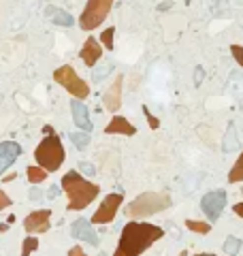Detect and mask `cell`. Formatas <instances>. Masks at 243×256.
Wrapping results in <instances>:
<instances>
[{
    "instance_id": "cell-11",
    "label": "cell",
    "mask_w": 243,
    "mask_h": 256,
    "mask_svg": "<svg viewBox=\"0 0 243 256\" xmlns=\"http://www.w3.org/2000/svg\"><path fill=\"white\" fill-rule=\"evenodd\" d=\"M70 235L79 241H86L90 246H98L100 239L96 235V230L92 228V222L86 220V218H77V220L70 224Z\"/></svg>"
},
{
    "instance_id": "cell-26",
    "label": "cell",
    "mask_w": 243,
    "mask_h": 256,
    "mask_svg": "<svg viewBox=\"0 0 243 256\" xmlns=\"http://www.w3.org/2000/svg\"><path fill=\"white\" fill-rule=\"evenodd\" d=\"M143 115L147 118V122H150V128L152 130H158V126H160V122H158V118H153V115L147 111V107H143Z\"/></svg>"
},
{
    "instance_id": "cell-22",
    "label": "cell",
    "mask_w": 243,
    "mask_h": 256,
    "mask_svg": "<svg viewBox=\"0 0 243 256\" xmlns=\"http://www.w3.org/2000/svg\"><path fill=\"white\" fill-rule=\"evenodd\" d=\"M34 250H38V237L36 235H28L22 243V254L19 256H30Z\"/></svg>"
},
{
    "instance_id": "cell-30",
    "label": "cell",
    "mask_w": 243,
    "mask_h": 256,
    "mask_svg": "<svg viewBox=\"0 0 243 256\" xmlns=\"http://www.w3.org/2000/svg\"><path fill=\"white\" fill-rule=\"evenodd\" d=\"M68 256H88V254L83 252V248H77V246H75V248L68 250Z\"/></svg>"
},
{
    "instance_id": "cell-32",
    "label": "cell",
    "mask_w": 243,
    "mask_h": 256,
    "mask_svg": "<svg viewBox=\"0 0 243 256\" xmlns=\"http://www.w3.org/2000/svg\"><path fill=\"white\" fill-rule=\"evenodd\" d=\"M56 196H58V186H51L47 190V198H56Z\"/></svg>"
},
{
    "instance_id": "cell-14",
    "label": "cell",
    "mask_w": 243,
    "mask_h": 256,
    "mask_svg": "<svg viewBox=\"0 0 243 256\" xmlns=\"http://www.w3.org/2000/svg\"><path fill=\"white\" fill-rule=\"evenodd\" d=\"M70 113H73L75 126H77V128H81V132H88V134H90V130H92V120H90V111H88V107L83 105L81 100L73 98V100H70Z\"/></svg>"
},
{
    "instance_id": "cell-20",
    "label": "cell",
    "mask_w": 243,
    "mask_h": 256,
    "mask_svg": "<svg viewBox=\"0 0 243 256\" xmlns=\"http://www.w3.org/2000/svg\"><path fill=\"white\" fill-rule=\"evenodd\" d=\"M241 239L239 237H226V241H224V252H226L228 256H235V254H239V250H241Z\"/></svg>"
},
{
    "instance_id": "cell-13",
    "label": "cell",
    "mask_w": 243,
    "mask_h": 256,
    "mask_svg": "<svg viewBox=\"0 0 243 256\" xmlns=\"http://www.w3.org/2000/svg\"><path fill=\"white\" fill-rule=\"evenodd\" d=\"M100 56H102L100 41H96L94 36H88L86 43H83V47H81V51H79V58L83 60V64L92 68V66H96V62L100 60Z\"/></svg>"
},
{
    "instance_id": "cell-19",
    "label": "cell",
    "mask_w": 243,
    "mask_h": 256,
    "mask_svg": "<svg viewBox=\"0 0 243 256\" xmlns=\"http://www.w3.org/2000/svg\"><path fill=\"white\" fill-rule=\"evenodd\" d=\"M185 226L196 235H207L211 230V224L209 222H201V220H185Z\"/></svg>"
},
{
    "instance_id": "cell-34",
    "label": "cell",
    "mask_w": 243,
    "mask_h": 256,
    "mask_svg": "<svg viewBox=\"0 0 243 256\" xmlns=\"http://www.w3.org/2000/svg\"><path fill=\"white\" fill-rule=\"evenodd\" d=\"M13 179H17V173H9V175H6L2 182H13Z\"/></svg>"
},
{
    "instance_id": "cell-17",
    "label": "cell",
    "mask_w": 243,
    "mask_h": 256,
    "mask_svg": "<svg viewBox=\"0 0 243 256\" xmlns=\"http://www.w3.org/2000/svg\"><path fill=\"white\" fill-rule=\"evenodd\" d=\"M26 175H28V182L30 184H43L45 179H47V171L45 169H41L38 164H30L28 169H26Z\"/></svg>"
},
{
    "instance_id": "cell-39",
    "label": "cell",
    "mask_w": 243,
    "mask_h": 256,
    "mask_svg": "<svg viewBox=\"0 0 243 256\" xmlns=\"http://www.w3.org/2000/svg\"><path fill=\"white\" fill-rule=\"evenodd\" d=\"M241 111H243V102H241Z\"/></svg>"
},
{
    "instance_id": "cell-23",
    "label": "cell",
    "mask_w": 243,
    "mask_h": 256,
    "mask_svg": "<svg viewBox=\"0 0 243 256\" xmlns=\"http://www.w3.org/2000/svg\"><path fill=\"white\" fill-rule=\"evenodd\" d=\"M113 34H115V28L113 26H109L107 30H102V34H100V43H102V47L111 51L113 49Z\"/></svg>"
},
{
    "instance_id": "cell-7",
    "label": "cell",
    "mask_w": 243,
    "mask_h": 256,
    "mask_svg": "<svg viewBox=\"0 0 243 256\" xmlns=\"http://www.w3.org/2000/svg\"><path fill=\"white\" fill-rule=\"evenodd\" d=\"M122 203H124V196L118 194V192L105 196L100 203V207L96 209V214L92 216V224H109L115 218V214H118Z\"/></svg>"
},
{
    "instance_id": "cell-1",
    "label": "cell",
    "mask_w": 243,
    "mask_h": 256,
    "mask_svg": "<svg viewBox=\"0 0 243 256\" xmlns=\"http://www.w3.org/2000/svg\"><path fill=\"white\" fill-rule=\"evenodd\" d=\"M164 237V230L150 222H128L122 228L118 248L113 256H141L145 250H150L158 239Z\"/></svg>"
},
{
    "instance_id": "cell-25",
    "label": "cell",
    "mask_w": 243,
    "mask_h": 256,
    "mask_svg": "<svg viewBox=\"0 0 243 256\" xmlns=\"http://www.w3.org/2000/svg\"><path fill=\"white\" fill-rule=\"evenodd\" d=\"M228 132H230V139H228V137L224 139V150H226V152H230V150H235V147H237V139H235V130H233V124H230Z\"/></svg>"
},
{
    "instance_id": "cell-29",
    "label": "cell",
    "mask_w": 243,
    "mask_h": 256,
    "mask_svg": "<svg viewBox=\"0 0 243 256\" xmlns=\"http://www.w3.org/2000/svg\"><path fill=\"white\" fill-rule=\"evenodd\" d=\"M30 201H41V198H43V192L41 190H38V188H30Z\"/></svg>"
},
{
    "instance_id": "cell-28",
    "label": "cell",
    "mask_w": 243,
    "mask_h": 256,
    "mask_svg": "<svg viewBox=\"0 0 243 256\" xmlns=\"http://www.w3.org/2000/svg\"><path fill=\"white\" fill-rule=\"evenodd\" d=\"M6 207H11V198H9V194H6L4 190H0V211L6 209Z\"/></svg>"
},
{
    "instance_id": "cell-31",
    "label": "cell",
    "mask_w": 243,
    "mask_h": 256,
    "mask_svg": "<svg viewBox=\"0 0 243 256\" xmlns=\"http://www.w3.org/2000/svg\"><path fill=\"white\" fill-rule=\"evenodd\" d=\"M233 211H235V214L239 216V218H243V201H241V203H235V205H233Z\"/></svg>"
},
{
    "instance_id": "cell-9",
    "label": "cell",
    "mask_w": 243,
    "mask_h": 256,
    "mask_svg": "<svg viewBox=\"0 0 243 256\" xmlns=\"http://www.w3.org/2000/svg\"><path fill=\"white\" fill-rule=\"evenodd\" d=\"M51 226V211L49 209H36L26 216L24 220V230L28 235H41L47 233Z\"/></svg>"
},
{
    "instance_id": "cell-3",
    "label": "cell",
    "mask_w": 243,
    "mask_h": 256,
    "mask_svg": "<svg viewBox=\"0 0 243 256\" xmlns=\"http://www.w3.org/2000/svg\"><path fill=\"white\" fill-rule=\"evenodd\" d=\"M34 160L38 162L41 169L47 173H56L66 160V150L62 145V139L58 134H47L34 150Z\"/></svg>"
},
{
    "instance_id": "cell-36",
    "label": "cell",
    "mask_w": 243,
    "mask_h": 256,
    "mask_svg": "<svg viewBox=\"0 0 243 256\" xmlns=\"http://www.w3.org/2000/svg\"><path fill=\"white\" fill-rule=\"evenodd\" d=\"M6 230H9V224H6V222L0 224V233H6Z\"/></svg>"
},
{
    "instance_id": "cell-27",
    "label": "cell",
    "mask_w": 243,
    "mask_h": 256,
    "mask_svg": "<svg viewBox=\"0 0 243 256\" xmlns=\"http://www.w3.org/2000/svg\"><path fill=\"white\" fill-rule=\"evenodd\" d=\"M79 171L83 173V175H88V177H92L96 169H94V164H90V162H79Z\"/></svg>"
},
{
    "instance_id": "cell-10",
    "label": "cell",
    "mask_w": 243,
    "mask_h": 256,
    "mask_svg": "<svg viewBox=\"0 0 243 256\" xmlns=\"http://www.w3.org/2000/svg\"><path fill=\"white\" fill-rule=\"evenodd\" d=\"M22 156V145L17 141H0V177Z\"/></svg>"
},
{
    "instance_id": "cell-12",
    "label": "cell",
    "mask_w": 243,
    "mask_h": 256,
    "mask_svg": "<svg viewBox=\"0 0 243 256\" xmlns=\"http://www.w3.org/2000/svg\"><path fill=\"white\" fill-rule=\"evenodd\" d=\"M122 86H124V75H118L111 86L107 88L105 96H102V102H105L107 111H120V107H122Z\"/></svg>"
},
{
    "instance_id": "cell-18",
    "label": "cell",
    "mask_w": 243,
    "mask_h": 256,
    "mask_svg": "<svg viewBox=\"0 0 243 256\" xmlns=\"http://www.w3.org/2000/svg\"><path fill=\"white\" fill-rule=\"evenodd\" d=\"M228 182H230V184L243 182V152H241V156L237 158V162L233 164V169L228 171Z\"/></svg>"
},
{
    "instance_id": "cell-35",
    "label": "cell",
    "mask_w": 243,
    "mask_h": 256,
    "mask_svg": "<svg viewBox=\"0 0 243 256\" xmlns=\"http://www.w3.org/2000/svg\"><path fill=\"white\" fill-rule=\"evenodd\" d=\"M43 132H45V137H47V134H56V132H54V128H51V126H45V128H43Z\"/></svg>"
},
{
    "instance_id": "cell-37",
    "label": "cell",
    "mask_w": 243,
    "mask_h": 256,
    "mask_svg": "<svg viewBox=\"0 0 243 256\" xmlns=\"http://www.w3.org/2000/svg\"><path fill=\"white\" fill-rule=\"evenodd\" d=\"M169 6H171L169 2H164V4H160V6H158V9H160V11H169Z\"/></svg>"
},
{
    "instance_id": "cell-2",
    "label": "cell",
    "mask_w": 243,
    "mask_h": 256,
    "mask_svg": "<svg viewBox=\"0 0 243 256\" xmlns=\"http://www.w3.org/2000/svg\"><path fill=\"white\" fill-rule=\"evenodd\" d=\"M60 186L68 196V209L70 211L86 209L88 205L100 194V186L86 179L79 171H68L66 175L62 177Z\"/></svg>"
},
{
    "instance_id": "cell-4",
    "label": "cell",
    "mask_w": 243,
    "mask_h": 256,
    "mask_svg": "<svg viewBox=\"0 0 243 256\" xmlns=\"http://www.w3.org/2000/svg\"><path fill=\"white\" fill-rule=\"evenodd\" d=\"M169 207H171L169 194H164V192H143L126 207V216L132 218V220H139V218L160 214L162 209Z\"/></svg>"
},
{
    "instance_id": "cell-5",
    "label": "cell",
    "mask_w": 243,
    "mask_h": 256,
    "mask_svg": "<svg viewBox=\"0 0 243 256\" xmlns=\"http://www.w3.org/2000/svg\"><path fill=\"white\" fill-rule=\"evenodd\" d=\"M54 81L60 83L62 88H66L68 94H73V98H77V100H83L90 96V86L77 75V70L73 66H68V64H64V66L54 70Z\"/></svg>"
},
{
    "instance_id": "cell-15",
    "label": "cell",
    "mask_w": 243,
    "mask_h": 256,
    "mask_svg": "<svg viewBox=\"0 0 243 256\" xmlns=\"http://www.w3.org/2000/svg\"><path fill=\"white\" fill-rule=\"evenodd\" d=\"M105 132H107V134H126V137H132V134L137 132V128H134L126 118H122V115H115V118L107 124Z\"/></svg>"
},
{
    "instance_id": "cell-33",
    "label": "cell",
    "mask_w": 243,
    "mask_h": 256,
    "mask_svg": "<svg viewBox=\"0 0 243 256\" xmlns=\"http://www.w3.org/2000/svg\"><path fill=\"white\" fill-rule=\"evenodd\" d=\"M201 75H203V68L198 66V68H196V79H194V83H196V86H198V83H201V79H203Z\"/></svg>"
},
{
    "instance_id": "cell-24",
    "label": "cell",
    "mask_w": 243,
    "mask_h": 256,
    "mask_svg": "<svg viewBox=\"0 0 243 256\" xmlns=\"http://www.w3.org/2000/svg\"><path fill=\"white\" fill-rule=\"evenodd\" d=\"M230 54H233L237 64L243 68V47H241V45H230Z\"/></svg>"
},
{
    "instance_id": "cell-8",
    "label": "cell",
    "mask_w": 243,
    "mask_h": 256,
    "mask_svg": "<svg viewBox=\"0 0 243 256\" xmlns=\"http://www.w3.org/2000/svg\"><path fill=\"white\" fill-rule=\"evenodd\" d=\"M224 207H226V192L224 190H211L203 196V201H201L203 214L207 216L211 222H215L217 218H220Z\"/></svg>"
},
{
    "instance_id": "cell-16",
    "label": "cell",
    "mask_w": 243,
    "mask_h": 256,
    "mask_svg": "<svg viewBox=\"0 0 243 256\" xmlns=\"http://www.w3.org/2000/svg\"><path fill=\"white\" fill-rule=\"evenodd\" d=\"M45 15L49 17V22H54L56 26H62V28H70V26L75 24V19L70 13H66L64 9H60V6H54L49 4L47 9H45Z\"/></svg>"
},
{
    "instance_id": "cell-21",
    "label": "cell",
    "mask_w": 243,
    "mask_h": 256,
    "mask_svg": "<svg viewBox=\"0 0 243 256\" xmlns=\"http://www.w3.org/2000/svg\"><path fill=\"white\" fill-rule=\"evenodd\" d=\"M68 139L73 141V145L77 147V150H86V147L90 145V134L88 132H70Z\"/></svg>"
},
{
    "instance_id": "cell-38",
    "label": "cell",
    "mask_w": 243,
    "mask_h": 256,
    "mask_svg": "<svg viewBox=\"0 0 243 256\" xmlns=\"http://www.w3.org/2000/svg\"><path fill=\"white\" fill-rule=\"evenodd\" d=\"M194 256H215L213 252H203V254H194Z\"/></svg>"
},
{
    "instance_id": "cell-6",
    "label": "cell",
    "mask_w": 243,
    "mask_h": 256,
    "mask_svg": "<svg viewBox=\"0 0 243 256\" xmlns=\"http://www.w3.org/2000/svg\"><path fill=\"white\" fill-rule=\"evenodd\" d=\"M111 4L113 0H88L86 2V9L81 11V17H79V28L81 30H94L105 22L109 11H111Z\"/></svg>"
}]
</instances>
